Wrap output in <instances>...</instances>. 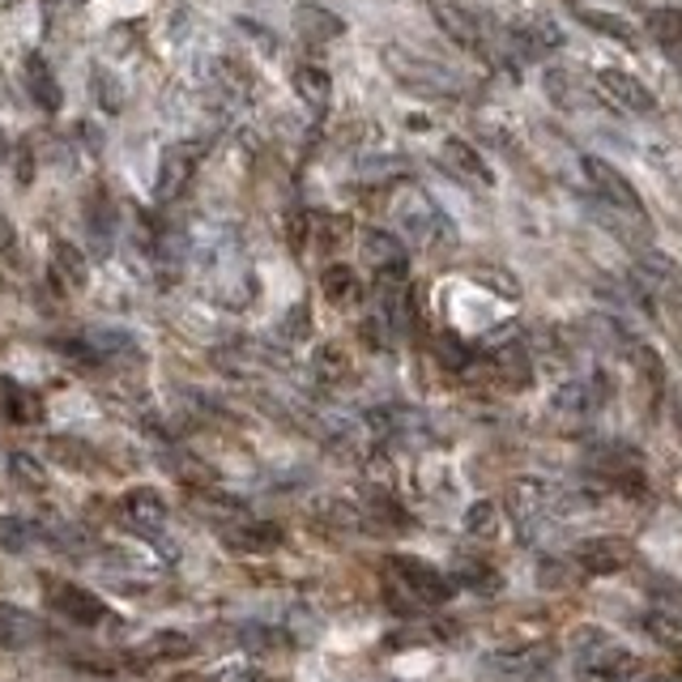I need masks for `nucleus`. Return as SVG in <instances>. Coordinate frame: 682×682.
Returning <instances> with one entry per match:
<instances>
[{
  "instance_id": "nucleus-1",
  "label": "nucleus",
  "mask_w": 682,
  "mask_h": 682,
  "mask_svg": "<svg viewBox=\"0 0 682 682\" xmlns=\"http://www.w3.org/2000/svg\"><path fill=\"white\" fill-rule=\"evenodd\" d=\"M388 210H393V218L409 240L423 244L427 252H452L457 247L452 222L444 218V210L418 184H401V189L388 192Z\"/></svg>"
},
{
  "instance_id": "nucleus-2",
  "label": "nucleus",
  "mask_w": 682,
  "mask_h": 682,
  "mask_svg": "<svg viewBox=\"0 0 682 682\" xmlns=\"http://www.w3.org/2000/svg\"><path fill=\"white\" fill-rule=\"evenodd\" d=\"M39 589H43V601H48V610H52L55 619H64V623H73V628H103V623H115L108 601L99 598V593H90V589H82L78 580L43 572L39 576Z\"/></svg>"
},
{
  "instance_id": "nucleus-3",
  "label": "nucleus",
  "mask_w": 682,
  "mask_h": 682,
  "mask_svg": "<svg viewBox=\"0 0 682 682\" xmlns=\"http://www.w3.org/2000/svg\"><path fill=\"white\" fill-rule=\"evenodd\" d=\"M388 589L406 593L414 605H444L457 593L448 576L431 568V563H423V559H414V554H393L388 559Z\"/></svg>"
},
{
  "instance_id": "nucleus-4",
  "label": "nucleus",
  "mask_w": 682,
  "mask_h": 682,
  "mask_svg": "<svg viewBox=\"0 0 682 682\" xmlns=\"http://www.w3.org/2000/svg\"><path fill=\"white\" fill-rule=\"evenodd\" d=\"M580 171H584L589 189L601 196V205H610V210L623 214V218L644 222V196L635 192V184H631L628 175L610 163V159H601V154H584V159H580Z\"/></svg>"
},
{
  "instance_id": "nucleus-5",
  "label": "nucleus",
  "mask_w": 682,
  "mask_h": 682,
  "mask_svg": "<svg viewBox=\"0 0 682 682\" xmlns=\"http://www.w3.org/2000/svg\"><path fill=\"white\" fill-rule=\"evenodd\" d=\"M576 674L580 682H631L640 674V656L623 649L619 640L589 635V644L576 656Z\"/></svg>"
},
{
  "instance_id": "nucleus-6",
  "label": "nucleus",
  "mask_w": 682,
  "mask_h": 682,
  "mask_svg": "<svg viewBox=\"0 0 682 682\" xmlns=\"http://www.w3.org/2000/svg\"><path fill=\"white\" fill-rule=\"evenodd\" d=\"M210 136H196V141H175V145H166L163 150V163H159V184H154V196L159 201H175L180 192L192 184V175H196V166H201V159L210 154Z\"/></svg>"
},
{
  "instance_id": "nucleus-7",
  "label": "nucleus",
  "mask_w": 682,
  "mask_h": 682,
  "mask_svg": "<svg viewBox=\"0 0 682 682\" xmlns=\"http://www.w3.org/2000/svg\"><path fill=\"white\" fill-rule=\"evenodd\" d=\"M550 512V487L542 478H512L508 482V495H503V517L517 525L520 542H533L538 525Z\"/></svg>"
},
{
  "instance_id": "nucleus-8",
  "label": "nucleus",
  "mask_w": 682,
  "mask_h": 682,
  "mask_svg": "<svg viewBox=\"0 0 682 682\" xmlns=\"http://www.w3.org/2000/svg\"><path fill=\"white\" fill-rule=\"evenodd\" d=\"M384 64H388V73H393L397 82L409 85V90H418V94H431V99H439V94H457V82H452L439 64L406 52V48H384Z\"/></svg>"
},
{
  "instance_id": "nucleus-9",
  "label": "nucleus",
  "mask_w": 682,
  "mask_h": 682,
  "mask_svg": "<svg viewBox=\"0 0 682 682\" xmlns=\"http://www.w3.org/2000/svg\"><path fill=\"white\" fill-rule=\"evenodd\" d=\"M572 563L580 576H614L628 572L635 563V542L628 538H584V542L572 550Z\"/></svg>"
},
{
  "instance_id": "nucleus-10",
  "label": "nucleus",
  "mask_w": 682,
  "mask_h": 682,
  "mask_svg": "<svg viewBox=\"0 0 682 682\" xmlns=\"http://www.w3.org/2000/svg\"><path fill=\"white\" fill-rule=\"evenodd\" d=\"M115 520L136 533V538H159L166 529V503L163 495L154 491V487H133V491L120 495V503H115Z\"/></svg>"
},
{
  "instance_id": "nucleus-11",
  "label": "nucleus",
  "mask_w": 682,
  "mask_h": 682,
  "mask_svg": "<svg viewBox=\"0 0 682 682\" xmlns=\"http://www.w3.org/2000/svg\"><path fill=\"white\" fill-rule=\"evenodd\" d=\"M589 474L601 478L605 487H614V491H628V495L644 491V469H640V457H635L631 448H623V444L593 448V457H589Z\"/></svg>"
},
{
  "instance_id": "nucleus-12",
  "label": "nucleus",
  "mask_w": 682,
  "mask_h": 682,
  "mask_svg": "<svg viewBox=\"0 0 682 682\" xmlns=\"http://www.w3.org/2000/svg\"><path fill=\"white\" fill-rule=\"evenodd\" d=\"M605 401H610V380H605V376H593V380H568V384L554 388V397H550V414H554V418H568V423H584V418H593Z\"/></svg>"
},
{
  "instance_id": "nucleus-13",
  "label": "nucleus",
  "mask_w": 682,
  "mask_h": 682,
  "mask_svg": "<svg viewBox=\"0 0 682 682\" xmlns=\"http://www.w3.org/2000/svg\"><path fill=\"white\" fill-rule=\"evenodd\" d=\"M439 166L448 171V175H457L461 184H474V189H495V171L491 163L465 141V136H444V145H439Z\"/></svg>"
},
{
  "instance_id": "nucleus-14",
  "label": "nucleus",
  "mask_w": 682,
  "mask_h": 682,
  "mask_svg": "<svg viewBox=\"0 0 682 682\" xmlns=\"http://www.w3.org/2000/svg\"><path fill=\"white\" fill-rule=\"evenodd\" d=\"M286 542V529L273 525V520H235V525H222V546L231 554H273L277 546Z\"/></svg>"
},
{
  "instance_id": "nucleus-15",
  "label": "nucleus",
  "mask_w": 682,
  "mask_h": 682,
  "mask_svg": "<svg viewBox=\"0 0 682 682\" xmlns=\"http://www.w3.org/2000/svg\"><path fill=\"white\" fill-rule=\"evenodd\" d=\"M431 4V13H436L439 30L452 39V43H461L465 52L474 55H487V34H482V22L474 18V13H465L457 0H427Z\"/></svg>"
},
{
  "instance_id": "nucleus-16",
  "label": "nucleus",
  "mask_w": 682,
  "mask_h": 682,
  "mask_svg": "<svg viewBox=\"0 0 682 682\" xmlns=\"http://www.w3.org/2000/svg\"><path fill=\"white\" fill-rule=\"evenodd\" d=\"M291 27H295L303 43H337L346 34V18L325 9V4H316V0H299L295 13H291Z\"/></svg>"
},
{
  "instance_id": "nucleus-17",
  "label": "nucleus",
  "mask_w": 682,
  "mask_h": 682,
  "mask_svg": "<svg viewBox=\"0 0 682 682\" xmlns=\"http://www.w3.org/2000/svg\"><path fill=\"white\" fill-rule=\"evenodd\" d=\"M598 85L605 90V99H610L614 108L635 111V115H653V111H656L653 90L640 82V78L623 73V69H601V73H598Z\"/></svg>"
},
{
  "instance_id": "nucleus-18",
  "label": "nucleus",
  "mask_w": 682,
  "mask_h": 682,
  "mask_svg": "<svg viewBox=\"0 0 682 682\" xmlns=\"http://www.w3.org/2000/svg\"><path fill=\"white\" fill-rule=\"evenodd\" d=\"M631 371H635V384H640V397H644V409L656 414V406L665 401V363L656 355L653 346H631Z\"/></svg>"
},
{
  "instance_id": "nucleus-19",
  "label": "nucleus",
  "mask_w": 682,
  "mask_h": 682,
  "mask_svg": "<svg viewBox=\"0 0 682 682\" xmlns=\"http://www.w3.org/2000/svg\"><path fill=\"white\" fill-rule=\"evenodd\" d=\"M22 78H27V90H30V99H34V108H43L48 115H55L60 103H64V90L55 82L52 64H48L39 52H30L27 60H22Z\"/></svg>"
},
{
  "instance_id": "nucleus-20",
  "label": "nucleus",
  "mask_w": 682,
  "mask_h": 682,
  "mask_svg": "<svg viewBox=\"0 0 682 682\" xmlns=\"http://www.w3.org/2000/svg\"><path fill=\"white\" fill-rule=\"evenodd\" d=\"M487 367H491V376L503 384V388H525V384H533V355L520 350L517 342L495 346L491 355H487Z\"/></svg>"
},
{
  "instance_id": "nucleus-21",
  "label": "nucleus",
  "mask_w": 682,
  "mask_h": 682,
  "mask_svg": "<svg viewBox=\"0 0 682 682\" xmlns=\"http://www.w3.org/2000/svg\"><path fill=\"white\" fill-rule=\"evenodd\" d=\"M0 418H4V423H18V427L39 423V418H43V397H39L34 388H27V384L0 380Z\"/></svg>"
},
{
  "instance_id": "nucleus-22",
  "label": "nucleus",
  "mask_w": 682,
  "mask_h": 682,
  "mask_svg": "<svg viewBox=\"0 0 682 682\" xmlns=\"http://www.w3.org/2000/svg\"><path fill=\"white\" fill-rule=\"evenodd\" d=\"M43 640V623L22 610V605H4L0 601V649H30Z\"/></svg>"
},
{
  "instance_id": "nucleus-23",
  "label": "nucleus",
  "mask_w": 682,
  "mask_h": 682,
  "mask_svg": "<svg viewBox=\"0 0 682 682\" xmlns=\"http://www.w3.org/2000/svg\"><path fill=\"white\" fill-rule=\"evenodd\" d=\"M363 261L376 273L388 269H406V244L393 235V231H363Z\"/></svg>"
},
{
  "instance_id": "nucleus-24",
  "label": "nucleus",
  "mask_w": 682,
  "mask_h": 682,
  "mask_svg": "<svg viewBox=\"0 0 682 682\" xmlns=\"http://www.w3.org/2000/svg\"><path fill=\"white\" fill-rule=\"evenodd\" d=\"M512 39L520 43V52L533 55V60H542V55L563 48V30L554 27L550 18H525V22H517V34H512Z\"/></svg>"
},
{
  "instance_id": "nucleus-25",
  "label": "nucleus",
  "mask_w": 682,
  "mask_h": 682,
  "mask_svg": "<svg viewBox=\"0 0 682 682\" xmlns=\"http://www.w3.org/2000/svg\"><path fill=\"white\" fill-rule=\"evenodd\" d=\"M52 277H55L60 291H85V282H90V265H85V256L78 252V244L55 240L52 244Z\"/></svg>"
},
{
  "instance_id": "nucleus-26",
  "label": "nucleus",
  "mask_w": 682,
  "mask_h": 682,
  "mask_svg": "<svg viewBox=\"0 0 682 682\" xmlns=\"http://www.w3.org/2000/svg\"><path fill=\"white\" fill-rule=\"evenodd\" d=\"M291 85H295V94L312 111H325L328 99H333V78H328V69H320V64H295Z\"/></svg>"
},
{
  "instance_id": "nucleus-27",
  "label": "nucleus",
  "mask_w": 682,
  "mask_h": 682,
  "mask_svg": "<svg viewBox=\"0 0 682 682\" xmlns=\"http://www.w3.org/2000/svg\"><path fill=\"white\" fill-rule=\"evenodd\" d=\"M320 291H325V299L333 307H355L363 299V282H358V273L350 265H328L320 273Z\"/></svg>"
},
{
  "instance_id": "nucleus-28",
  "label": "nucleus",
  "mask_w": 682,
  "mask_h": 682,
  "mask_svg": "<svg viewBox=\"0 0 682 682\" xmlns=\"http://www.w3.org/2000/svg\"><path fill=\"white\" fill-rule=\"evenodd\" d=\"M503 520L508 517H503V508H499L495 499H478V503L465 508V533L478 538V542H491V538H499Z\"/></svg>"
},
{
  "instance_id": "nucleus-29",
  "label": "nucleus",
  "mask_w": 682,
  "mask_h": 682,
  "mask_svg": "<svg viewBox=\"0 0 682 682\" xmlns=\"http://www.w3.org/2000/svg\"><path fill=\"white\" fill-rule=\"evenodd\" d=\"M550 653H554V644H538V649H520V653H508L499 656V674H508V679H520L529 682L533 674H542L546 665H550Z\"/></svg>"
},
{
  "instance_id": "nucleus-30",
  "label": "nucleus",
  "mask_w": 682,
  "mask_h": 682,
  "mask_svg": "<svg viewBox=\"0 0 682 682\" xmlns=\"http://www.w3.org/2000/svg\"><path fill=\"white\" fill-rule=\"evenodd\" d=\"M576 18H580L589 30L605 34V39H614V43H623V48H635V27H631L628 18H619V13H605V9H576Z\"/></svg>"
},
{
  "instance_id": "nucleus-31",
  "label": "nucleus",
  "mask_w": 682,
  "mask_h": 682,
  "mask_svg": "<svg viewBox=\"0 0 682 682\" xmlns=\"http://www.w3.org/2000/svg\"><path fill=\"white\" fill-rule=\"evenodd\" d=\"M355 235V222L346 214H312V244L325 247V252H337Z\"/></svg>"
},
{
  "instance_id": "nucleus-32",
  "label": "nucleus",
  "mask_w": 682,
  "mask_h": 682,
  "mask_svg": "<svg viewBox=\"0 0 682 682\" xmlns=\"http://www.w3.org/2000/svg\"><path fill=\"white\" fill-rule=\"evenodd\" d=\"M312 371H316V380L320 384H346L350 380V355L342 350V346H320L316 355H312Z\"/></svg>"
},
{
  "instance_id": "nucleus-33",
  "label": "nucleus",
  "mask_w": 682,
  "mask_h": 682,
  "mask_svg": "<svg viewBox=\"0 0 682 682\" xmlns=\"http://www.w3.org/2000/svg\"><path fill=\"white\" fill-rule=\"evenodd\" d=\"M431 350H436V358L444 363V367H448V371H465V367L474 363V350H469V342H465L461 333H452V328L436 333Z\"/></svg>"
},
{
  "instance_id": "nucleus-34",
  "label": "nucleus",
  "mask_w": 682,
  "mask_h": 682,
  "mask_svg": "<svg viewBox=\"0 0 682 682\" xmlns=\"http://www.w3.org/2000/svg\"><path fill=\"white\" fill-rule=\"evenodd\" d=\"M9 474H13L27 491H43V487H48V465H43V457L27 452V448L9 452Z\"/></svg>"
},
{
  "instance_id": "nucleus-35",
  "label": "nucleus",
  "mask_w": 682,
  "mask_h": 682,
  "mask_svg": "<svg viewBox=\"0 0 682 682\" xmlns=\"http://www.w3.org/2000/svg\"><path fill=\"white\" fill-rule=\"evenodd\" d=\"M192 653V640L189 635H180V631H159V635H150L136 656H145V661H175V656Z\"/></svg>"
},
{
  "instance_id": "nucleus-36",
  "label": "nucleus",
  "mask_w": 682,
  "mask_h": 682,
  "mask_svg": "<svg viewBox=\"0 0 682 682\" xmlns=\"http://www.w3.org/2000/svg\"><path fill=\"white\" fill-rule=\"evenodd\" d=\"M644 27H649V34H653L665 52L682 43V13L679 9H656V13H649V22H644Z\"/></svg>"
},
{
  "instance_id": "nucleus-37",
  "label": "nucleus",
  "mask_w": 682,
  "mask_h": 682,
  "mask_svg": "<svg viewBox=\"0 0 682 682\" xmlns=\"http://www.w3.org/2000/svg\"><path fill=\"white\" fill-rule=\"evenodd\" d=\"M240 640H244L247 653H256V656L277 653V649H291V635H286V631H273V628H247Z\"/></svg>"
},
{
  "instance_id": "nucleus-38",
  "label": "nucleus",
  "mask_w": 682,
  "mask_h": 682,
  "mask_svg": "<svg viewBox=\"0 0 682 682\" xmlns=\"http://www.w3.org/2000/svg\"><path fill=\"white\" fill-rule=\"evenodd\" d=\"M474 277H478L487 291L503 295V299H520V282L508 269H495V265H487V269H474Z\"/></svg>"
},
{
  "instance_id": "nucleus-39",
  "label": "nucleus",
  "mask_w": 682,
  "mask_h": 682,
  "mask_svg": "<svg viewBox=\"0 0 682 682\" xmlns=\"http://www.w3.org/2000/svg\"><path fill=\"white\" fill-rule=\"evenodd\" d=\"M457 4H461L465 13H474L478 22L482 18H495V22L499 18H517V0H457Z\"/></svg>"
},
{
  "instance_id": "nucleus-40",
  "label": "nucleus",
  "mask_w": 682,
  "mask_h": 682,
  "mask_svg": "<svg viewBox=\"0 0 682 682\" xmlns=\"http://www.w3.org/2000/svg\"><path fill=\"white\" fill-rule=\"evenodd\" d=\"M108 218H111V201L99 192V196H94V205H90V235L99 240V247L108 244Z\"/></svg>"
},
{
  "instance_id": "nucleus-41",
  "label": "nucleus",
  "mask_w": 682,
  "mask_h": 682,
  "mask_svg": "<svg viewBox=\"0 0 682 682\" xmlns=\"http://www.w3.org/2000/svg\"><path fill=\"white\" fill-rule=\"evenodd\" d=\"M0 256H4V261H13V265L22 261V247H18V231H13V222L4 218V214H0Z\"/></svg>"
},
{
  "instance_id": "nucleus-42",
  "label": "nucleus",
  "mask_w": 682,
  "mask_h": 682,
  "mask_svg": "<svg viewBox=\"0 0 682 682\" xmlns=\"http://www.w3.org/2000/svg\"><path fill=\"white\" fill-rule=\"evenodd\" d=\"M282 333H286V337H295V342H303V337L312 333V320H307V303H299V307H291V316H286V325H282Z\"/></svg>"
},
{
  "instance_id": "nucleus-43",
  "label": "nucleus",
  "mask_w": 682,
  "mask_h": 682,
  "mask_svg": "<svg viewBox=\"0 0 682 682\" xmlns=\"http://www.w3.org/2000/svg\"><path fill=\"white\" fill-rule=\"evenodd\" d=\"M665 307H670L674 325L682 328V277H674V269L665 273Z\"/></svg>"
},
{
  "instance_id": "nucleus-44",
  "label": "nucleus",
  "mask_w": 682,
  "mask_h": 682,
  "mask_svg": "<svg viewBox=\"0 0 682 682\" xmlns=\"http://www.w3.org/2000/svg\"><path fill=\"white\" fill-rule=\"evenodd\" d=\"M9 150H13V145H9V136H4V129H0V159H9Z\"/></svg>"
},
{
  "instance_id": "nucleus-45",
  "label": "nucleus",
  "mask_w": 682,
  "mask_h": 682,
  "mask_svg": "<svg viewBox=\"0 0 682 682\" xmlns=\"http://www.w3.org/2000/svg\"><path fill=\"white\" fill-rule=\"evenodd\" d=\"M670 55H674V64L682 69V43H679V48H670Z\"/></svg>"
}]
</instances>
